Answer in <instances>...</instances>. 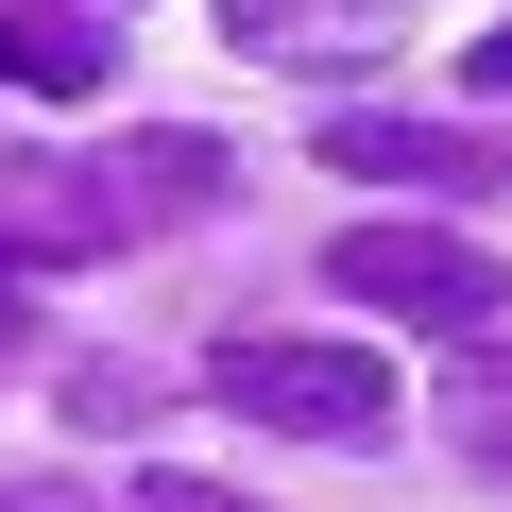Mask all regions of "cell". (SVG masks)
Instances as JSON below:
<instances>
[{
  "label": "cell",
  "mask_w": 512,
  "mask_h": 512,
  "mask_svg": "<svg viewBox=\"0 0 512 512\" xmlns=\"http://www.w3.org/2000/svg\"><path fill=\"white\" fill-rule=\"evenodd\" d=\"M205 393L256 410V427H291V444H376L393 427V359H359V342H222Z\"/></svg>",
  "instance_id": "obj_1"
},
{
  "label": "cell",
  "mask_w": 512,
  "mask_h": 512,
  "mask_svg": "<svg viewBox=\"0 0 512 512\" xmlns=\"http://www.w3.org/2000/svg\"><path fill=\"white\" fill-rule=\"evenodd\" d=\"M325 291H359V308H393V325H427V342H478L495 256H478L461 222H359V239L325 256Z\"/></svg>",
  "instance_id": "obj_2"
},
{
  "label": "cell",
  "mask_w": 512,
  "mask_h": 512,
  "mask_svg": "<svg viewBox=\"0 0 512 512\" xmlns=\"http://www.w3.org/2000/svg\"><path fill=\"white\" fill-rule=\"evenodd\" d=\"M325 171H376V188H478V171H512V154H478V137H444V120H325Z\"/></svg>",
  "instance_id": "obj_3"
},
{
  "label": "cell",
  "mask_w": 512,
  "mask_h": 512,
  "mask_svg": "<svg viewBox=\"0 0 512 512\" xmlns=\"http://www.w3.org/2000/svg\"><path fill=\"white\" fill-rule=\"evenodd\" d=\"M0 69L52 86V103H86V86H103V18H69V0H0Z\"/></svg>",
  "instance_id": "obj_4"
},
{
  "label": "cell",
  "mask_w": 512,
  "mask_h": 512,
  "mask_svg": "<svg viewBox=\"0 0 512 512\" xmlns=\"http://www.w3.org/2000/svg\"><path fill=\"white\" fill-rule=\"evenodd\" d=\"M444 444L478 478H512V342H444Z\"/></svg>",
  "instance_id": "obj_5"
},
{
  "label": "cell",
  "mask_w": 512,
  "mask_h": 512,
  "mask_svg": "<svg viewBox=\"0 0 512 512\" xmlns=\"http://www.w3.org/2000/svg\"><path fill=\"white\" fill-rule=\"evenodd\" d=\"M222 35L274 69V52H308V69H342V52H376V35H342V0H222Z\"/></svg>",
  "instance_id": "obj_6"
},
{
  "label": "cell",
  "mask_w": 512,
  "mask_h": 512,
  "mask_svg": "<svg viewBox=\"0 0 512 512\" xmlns=\"http://www.w3.org/2000/svg\"><path fill=\"white\" fill-rule=\"evenodd\" d=\"M137 512H256V495H222V478H171V461H154V478H137Z\"/></svg>",
  "instance_id": "obj_7"
},
{
  "label": "cell",
  "mask_w": 512,
  "mask_h": 512,
  "mask_svg": "<svg viewBox=\"0 0 512 512\" xmlns=\"http://www.w3.org/2000/svg\"><path fill=\"white\" fill-rule=\"evenodd\" d=\"M35 342V291H18V239H0V359Z\"/></svg>",
  "instance_id": "obj_8"
},
{
  "label": "cell",
  "mask_w": 512,
  "mask_h": 512,
  "mask_svg": "<svg viewBox=\"0 0 512 512\" xmlns=\"http://www.w3.org/2000/svg\"><path fill=\"white\" fill-rule=\"evenodd\" d=\"M461 69H478V86H495V103H512V35H461Z\"/></svg>",
  "instance_id": "obj_9"
}]
</instances>
